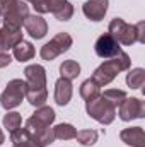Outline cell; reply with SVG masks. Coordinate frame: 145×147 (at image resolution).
Here are the masks:
<instances>
[{
    "label": "cell",
    "instance_id": "cell-12",
    "mask_svg": "<svg viewBox=\"0 0 145 147\" xmlns=\"http://www.w3.org/2000/svg\"><path fill=\"white\" fill-rule=\"evenodd\" d=\"M28 87H46V70L41 65H28L24 69Z\"/></svg>",
    "mask_w": 145,
    "mask_h": 147
},
{
    "label": "cell",
    "instance_id": "cell-26",
    "mask_svg": "<svg viewBox=\"0 0 145 147\" xmlns=\"http://www.w3.org/2000/svg\"><path fill=\"white\" fill-rule=\"evenodd\" d=\"M73 16V7H72V3L70 2H67L56 14H55V17L58 19V21H68L70 17Z\"/></svg>",
    "mask_w": 145,
    "mask_h": 147
},
{
    "label": "cell",
    "instance_id": "cell-23",
    "mask_svg": "<svg viewBox=\"0 0 145 147\" xmlns=\"http://www.w3.org/2000/svg\"><path fill=\"white\" fill-rule=\"evenodd\" d=\"M97 137H99V134H97L96 130H80V132H77V135H75V139H77L79 144H82V146H94V144L97 142Z\"/></svg>",
    "mask_w": 145,
    "mask_h": 147
},
{
    "label": "cell",
    "instance_id": "cell-8",
    "mask_svg": "<svg viewBox=\"0 0 145 147\" xmlns=\"http://www.w3.org/2000/svg\"><path fill=\"white\" fill-rule=\"evenodd\" d=\"M119 118L123 121H132L135 118H142L145 115V105L138 98H126L119 106Z\"/></svg>",
    "mask_w": 145,
    "mask_h": 147
},
{
    "label": "cell",
    "instance_id": "cell-9",
    "mask_svg": "<svg viewBox=\"0 0 145 147\" xmlns=\"http://www.w3.org/2000/svg\"><path fill=\"white\" fill-rule=\"evenodd\" d=\"M94 50H96L97 57H101V58H113V57H116V55L121 53L119 43L111 36L109 33H104L103 36L97 38V41L94 45Z\"/></svg>",
    "mask_w": 145,
    "mask_h": 147
},
{
    "label": "cell",
    "instance_id": "cell-5",
    "mask_svg": "<svg viewBox=\"0 0 145 147\" xmlns=\"http://www.w3.org/2000/svg\"><path fill=\"white\" fill-rule=\"evenodd\" d=\"M108 33L114 38L119 45L130 46V45H133V43L138 41V38H137V28L132 26V24H126V22H125L123 19H119V17H116V19H113V21L109 22V31Z\"/></svg>",
    "mask_w": 145,
    "mask_h": 147
},
{
    "label": "cell",
    "instance_id": "cell-34",
    "mask_svg": "<svg viewBox=\"0 0 145 147\" xmlns=\"http://www.w3.org/2000/svg\"><path fill=\"white\" fill-rule=\"evenodd\" d=\"M3 14V3H2V0H0V16Z\"/></svg>",
    "mask_w": 145,
    "mask_h": 147
},
{
    "label": "cell",
    "instance_id": "cell-30",
    "mask_svg": "<svg viewBox=\"0 0 145 147\" xmlns=\"http://www.w3.org/2000/svg\"><path fill=\"white\" fill-rule=\"evenodd\" d=\"M135 28H137V38H138V43H145V22H138V24H135Z\"/></svg>",
    "mask_w": 145,
    "mask_h": 147
},
{
    "label": "cell",
    "instance_id": "cell-31",
    "mask_svg": "<svg viewBox=\"0 0 145 147\" xmlns=\"http://www.w3.org/2000/svg\"><path fill=\"white\" fill-rule=\"evenodd\" d=\"M10 62H12V60H10V55H7L5 51H0V69H2V67H7Z\"/></svg>",
    "mask_w": 145,
    "mask_h": 147
},
{
    "label": "cell",
    "instance_id": "cell-15",
    "mask_svg": "<svg viewBox=\"0 0 145 147\" xmlns=\"http://www.w3.org/2000/svg\"><path fill=\"white\" fill-rule=\"evenodd\" d=\"M70 99H72V84H70V80L60 77L55 84V101H56V105L65 106V105H68Z\"/></svg>",
    "mask_w": 145,
    "mask_h": 147
},
{
    "label": "cell",
    "instance_id": "cell-24",
    "mask_svg": "<svg viewBox=\"0 0 145 147\" xmlns=\"http://www.w3.org/2000/svg\"><path fill=\"white\" fill-rule=\"evenodd\" d=\"M103 96L108 99L114 108H118V106L126 99V92H125V91H121V89H108V91H104V94H103Z\"/></svg>",
    "mask_w": 145,
    "mask_h": 147
},
{
    "label": "cell",
    "instance_id": "cell-10",
    "mask_svg": "<svg viewBox=\"0 0 145 147\" xmlns=\"http://www.w3.org/2000/svg\"><path fill=\"white\" fill-rule=\"evenodd\" d=\"M108 0H87L84 5H82V12L87 19L91 21H101L104 19L106 12H108Z\"/></svg>",
    "mask_w": 145,
    "mask_h": 147
},
{
    "label": "cell",
    "instance_id": "cell-20",
    "mask_svg": "<svg viewBox=\"0 0 145 147\" xmlns=\"http://www.w3.org/2000/svg\"><path fill=\"white\" fill-rule=\"evenodd\" d=\"M53 134H55V139H60V140H70L75 139L77 135V130L73 128L70 123H60L53 128Z\"/></svg>",
    "mask_w": 145,
    "mask_h": 147
},
{
    "label": "cell",
    "instance_id": "cell-13",
    "mask_svg": "<svg viewBox=\"0 0 145 147\" xmlns=\"http://www.w3.org/2000/svg\"><path fill=\"white\" fill-rule=\"evenodd\" d=\"M21 41H22L21 29H12V28H7V26H3L0 29V51L12 50Z\"/></svg>",
    "mask_w": 145,
    "mask_h": 147
},
{
    "label": "cell",
    "instance_id": "cell-2",
    "mask_svg": "<svg viewBox=\"0 0 145 147\" xmlns=\"http://www.w3.org/2000/svg\"><path fill=\"white\" fill-rule=\"evenodd\" d=\"M3 3V22L7 28L21 29L24 19L29 16V7L22 0H2Z\"/></svg>",
    "mask_w": 145,
    "mask_h": 147
},
{
    "label": "cell",
    "instance_id": "cell-18",
    "mask_svg": "<svg viewBox=\"0 0 145 147\" xmlns=\"http://www.w3.org/2000/svg\"><path fill=\"white\" fill-rule=\"evenodd\" d=\"M79 74H80V65L75 60H65L60 65V75H62V79L73 80V79L79 77Z\"/></svg>",
    "mask_w": 145,
    "mask_h": 147
},
{
    "label": "cell",
    "instance_id": "cell-28",
    "mask_svg": "<svg viewBox=\"0 0 145 147\" xmlns=\"http://www.w3.org/2000/svg\"><path fill=\"white\" fill-rule=\"evenodd\" d=\"M33 3V7L36 9L38 14H46L48 12V0H28Z\"/></svg>",
    "mask_w": 145,
    "mask_h": 147
},
{
    "label": "cell",
    "instance_id": "cell-27",
    "mask_svg": "<svg viewBox=\"0 0 145 147\" xmlns=\"http://www.w3.org/2000/svg\"><path fill=\"white\" fill-rule=\"evenodd\" d=\"M28 139H31L29 137V134H28V130L26 128H17V130H14V132H10V140H12V144H19V142H24V140H28Z\"/></svg>",
    "mask_w": 145,
    "mask_h": 147
},
{
    "label": "cell",
    "instance_id": "cell-6",
    "mask_svg": "<svg viewBox=\"0 0 145 147\" xmlns=\"http://www.w3.org/2000/svg\"><path fill=\"white\" fill-rule=\"evenodd\" d=\"M72 46V36L68 33H58L53 39H50L43 48H41V58L43 60H55L58 55L68 51Z\"/></svg>",
    "mask_w": 145,
    "mask_h": 147
},
{
    "label": "cell",
    "instance_id": "cell-4",
    "mask_svg": "<svg viewBox=\"0 0 145 147\" xmlns=\"http://www.w3.org/2000/svg\"><path fill=\"white\" fill-rule=\"evenodd\" d=\"M26 87H28V84H26V80H22V79H14V80H10V82L7 84L5 91H3L2 96H0V105H2V108L7 110V111L17 108V106L22 103V99L26 98Z\"/></svg>",
    "mask_w": 145,
    "mask_h": 147
},
{
    "label": "cell",
    "instance_id": "cell-7",
    "mask_svg": "<svg viewBox=\"0 0 145 147\" xmlns=\"http://www.w3.org/2000/svg\"><path fill=\"white\" fill-rule=\"evenodd\" d=\"M29 134V137L36 142L39 147H46V146H51L53 140H55V134H53V128L43 125L41 121H38L36 118H29L26 121V127H24Z\"/></svg>",
    "mask_w": 145,
    "mask_h": 147
},
{
    "label": "cell",
    "instance_id": "cell-16",
    "mask_svg": "<svg viewBox=\"0 0 145 147\" xmlns=\"http://www.w3.org/2000/svg\"><path fill=\"white\" fill-rule=\"evenodd\" d=\"M48 98V91L46 87H26V99L33 105V106H44Z\"/></svg>",
    "mask_w": 145,
    "mask_h": 147
},
{
    "label": "cell",
    "instance_id": "cell-11",
    "mask_svg": "<svg viewBox=\"0 0 145 147\" xmlns=\"http://www.w3.org/2000/svg\"><path fill=\"white\" fill-rule=\"evenodd\" d=\"M22 24H24L26 31H28L33 38H36V39L44 38L46 33H48V24H46V21H44L41 16H36V14H34V16H28Z\"/></svg>",
    "mask_w": 145,
    "mask_h": 147
},
{
    "label": "cell",
    "instance_id": "cell-32",
    "mask_svg": "<svg viewBox=\"0 0 145 147\" xmlns=\"http://www.w3.org/2000/svg\"><path fill=\"white\" fill-rule=\"evenodd\" d=\"M12 147H39V146H38V144L34 142V140H33V139H28V140H24V142L14 144Z\"/></svg>",
    "mask_w": 145,
    "mask_h": 147
},
{
    "label": "cell",
    "instance_id": "cell-21",
    "mask_svg": "<svg viewBox=\"0 0 145 147\" xmlns=\"http://www.w3.org/2000/svg\"><path fill=\"white\" fill-rule=\"evenodd\" d=\"M126 84L132 89H140L145 84V70L144 69H133L126 75Z\"/></svg>",
    "mask_w": 145,
    "mask_h": 147
},
{
    "label": "cell",
    "instance_id": "cell-33",
    "mask_svg": "<svg viewBox=\"0 0 145 147\" xmlns=\"http://www.w3.org/2000/svg\"><path fill=\"white\" fill-rule=\"evenodd\" d=\"M0 144H3V132H2V128H0Z\"/></svg>",
    "mask_w": 145,
    "mask_h": 147
},
{
    "label": "cell",
    "instance_id": "cell-3",
    "mask_svg": "<svg viewBox=\"0 0 145 147\" xmlns=\"http://www.w3.org/2000/svg\"><path fill=\"white\" fill-rule=\"evenodd\" d=\"M85 110H87V115H89L91 118H94L96 121H99V123H103V125L113 123V120H114V116H116V108L109 103L103 94H99V96H97L96 99H92V101H87Z\"/></svg>",
    "mask_w": 145,
    "mask_h": 147
},
{
    "label": "cell",
    "instance_id": "cell-1",
    "mask_svg": "<svg viewBox=\"0 0 145 147\" xmlns=\"http://www.w3.org/2000/svg\"><path fill=\"white\" fill-rule=\"evenodd\" d=\"M130 65H132L130 57L121 51L119 55H116V57H113V58H108L103 65H99V67L94 70V74H92V80H94L99 87L108 86L119 72L128 70Z\"/></svg>",
    "mask_w": 145,
    "mask_h": 147
},
{
    "label": "cell",
    "instance_id": "cell-14",
    "mask_svg": "<svg viewBox=\"0 0 145 147\" xmlns=\"http://www.w3.org/2000/svg\"><path fill=\"white\" fill-rule=\"evenodd\" d=\"M119 139L132 147H145V134L142 127H132L121 130Z\"/></svg>",
    "mask_w": 145,
    "mask_h": 147
},
{
    "label": "cell",
    "instance_id": "cell-29",
    "mask_svg": "<svg viewBox=\"0 0 145 147\" xmlns=\"http://www.w3.org/2000/svg\"><path fill=\"white\" fill-rule=\"evenodd\" d=\"M65 3H67V0H48V12L56 14Z\"/></svg>",
    "mask_w": 145,
    "mask_h": 147
},
{
    "label": "cell",
    "instance_id": "cell-19",
    "mask_svg": "<svg viewBox=\"0 0 145 147\" xmlns=\"http://www.w3.org/2000/svg\"><path fill=\"white\" fill-rule=\"evenodd\" d=\"M99 94H101L99 86H97L92 79H87V80L82 82V86H80V96H82L85 101H92V99H96Z\"/></svg>",
    "mask_w": 145,
    "mask_h": 147
},
{
    "label": "cell",
    "instance_id": "cell-17",
    "mask_svg": "<svg viewBox=\"0 0 145 147\" xmlns=\"http://www.w3.org/2000/svg\"><path fill=\"white\" fill-rule=\"evenodd\" d=\"M12 51H14V57H15V60H19V62H28V60H31L33 57H34V46L31 45V43H28V41H21V43H17L14 48H12Z\"/></svg>",
    "mask_w": 145,
    "mask_h": 147
},
{
    "label": "cell",
    "instance_id": "cell-25",
    "mask_svg": "<svg viewBox=\"0 0 145 147\" xmlns=\"http://www.w3.org/2000/svg\"><path fill=\"white\" fill-rule=\"evenodd\" d=\"M21 123H22V118H21V115L15 113V111H9V113L3 116V127H5L9 132L17 130V128L21 127Z\"/></svg>",
    "mask_w": 145,
    "mask_h": 147
},
{
    "label": "cell",
    "instance_id": "cell-22",
    "mask_svg": "<svg viewBox=\"0 0 145 147\" xmlns=\"http://www.w3.org/2000/svg\"><path fill=\"white\" fill-rule=\"evenodd\" d=\"M55 116H56L55 111H53V108H50V106H39L36 110V113L33 115V118H36L38 121H41L46 127H50L55 121Z\"/></svg>",
    "mask_w": 145,
    "mask_h": 147
}]
</instances>
